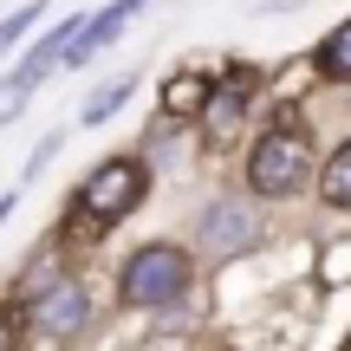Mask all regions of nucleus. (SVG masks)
Returning <instances> with one entry per match:
<instances>
[{"mask_svg": "<svg viewBox=\"0 0 351 351\" xmlns=\"http://www.w3.org/2000/svg\"><path fill=\"white\" fill-rule=\"evenodd\" d=\"M182 287H189V254L169 247V241L137 247L124 261V280H117V293L130 306H169V300H182Z\"/></svg>", "mask_w": 351, "mask_h": 351, "instance_id": "obj_1", "label": "nucleus"}, {"mask_svg": "<svg viewBox=\"0 0 351 351\" xmlns=\"http://www.w3.org/2000/svg\"><path fill=\"white\" fill-rule=\"evenodd\" d=\"M306 176H313V143H306L300 130H287V124H274L247 156V182L261 189V195H293Z\"/></svg>", "mask_w": 351, "mask_h": 351, "instance_id": "obj_2", "label": "nucleus"}, {"mask_svg": "<svg viewBox=\"0 0 351 351\" xmlns=\"http://www.w3.org/2000/svg\"><path fill=\"white\" fill-rule=\"evenodd\" d=\"M143 189H150V176H143L137 156H111V163H98L85 176L78 215H85V221H124V215L143 202Z\"/></svg>", "mask_w": 351, "mask_h": 351, "instance_id": "obj_3", "label": "nucleus"}, {"mask_svg": "<svg viewBox=\"0 0 351 351\" xmlns=\"http://www.w3.org/2000/svg\"><path fill=\"white\" fill-rule=\"evenodd\" d=\"M195 234H202V247H208V254H247L254 241H261V215H254V202L221 195V202L202 208Z\"/></svg>", "mask_w": 351, "mask_h": 351, "instance_id": "obj_4", "label": "nucleus"}, {"mask_svg": "<svg viewBox=\"0 0 351 351\" xmlns=\"http://www.w3.org/2000/svg\"><path fill=\"white\" fill-rule=\"evenodd\" d=\"M26 319H33L46 339H72V332H85L91 300H85L78 280H52V287H39L33 300H26Z\"/></svg>", "mask_w": 351, "mask_h": 351, "instance_id": "obj_5", "label": "nucleus"}, {"mask_svg": "<svg viewBox=\"0 0 351 351\" xmlns=\"http://www.w3.org/2000/svg\"><path fill=\"white\" fill-rule=\"evenodd\" d=\"M137 13H143V0H111L104 13H91V20L78 26V39L65 46V65H85V59H98V52L111 46V39L124 33L130 20H137Z\"/></svg>", "mask_w": 351, "mask_h": 351, "instance_id": "obj_6", "label": "nucleus"}, {"mask_svg": "<svg viewBox=\"0 0 351 351\" xmlns=\"http://www.w3.org/2000/svg\"><path fill=\"white\" fill-rule=\"evenodd\" d=\"M319 195H326L332 208H351V143L332 156L326 169H319Z\"/></svg>", "mask_w": 351, "mask_h": 351, "instance_id": "obj_7", "label": "nucleus"}, {"mask_svg": "<svg viewBox=\"0 0 351 351\" xmlns=\"http://www.w3.org/2000/svg\"><path fill=\"white\" fill-rule=\"evenodd\" d=\"M241 104H247V72H234V85H228V91H208V124L228 130L241 117Z\"/></svg>", "mask_w": 351, "mask_h": 351, "instance_id": "obj_8", "label": "nucleus"}, {"mask_svg": "<svg viewBox=\"0 0 351 351\" xmlns=\"http://www.w3.org/2000/svg\"><path fill=\"white\" fill-rule=\"evenodd\" d=\"M319 72L326 78H351V20L332 26V39L319 46Z\"/></svg>", "mask_w": 351, "mask_h": 351, "instance_id": "obj_9", "label": "nucleus"}, {"mask_svg": "<svg viewBox=\"0 0 351 351\" xmlns=\"http://www.w3.org/2000/svg\"><path fill=\"white\" fill-rule=\"evenodd\" d=\"M39 20H46V0H26V7H20V13H7V20H0V59H7V52H13V46H20V39H26V33H33V26H39Z\"/></svg>", "mask_w": 351, "mask_h": 351, "instance_id": "obj_10", "label": "nucleus"}, {"mask_svg": "<svg viewBox=\"0 0 351 351\" xmlns=\"http://www.w3.org/2000/svg\"><path fill=\"white\" fill-rule=\"evenodd\" d=\"M130 91H137V78H130V72H124V78H111V85H104L98 98H85V111H78V117H85V124H104V117H111L117 104L130 98Z\"/></svg>", "mask_w": 351, "mask_h": 351, "instance_id": "obj_11", "label": "nucleus"}, {"mask_svg": "<svg viewBox=\"0 0 351 351\" xmlns=\"http://www.w3.org/2000/svg\"><path fill=\"white\" fill-rule=\"evenodd\" d=\"M163 104L169 111H208V78H169Z\"/></svg>", "mask_w": 351, "mask_h": 351, "instance_id": "obj_12", "label": "nucleus"}, {"mask_svg": "<svg viewBox=\"0 0 351 351\" xmlns=\"http://www.w3.org/2000/svg\"><path fill=\"white\" fill-rule=\"evenodd\" d=\"M0 351H13V319L0 313Z\"/></svg>", "mask_w": 351, "mask_h": 351, "instance_id": "obj_13", "label": "nucleus"}]
</instances>
